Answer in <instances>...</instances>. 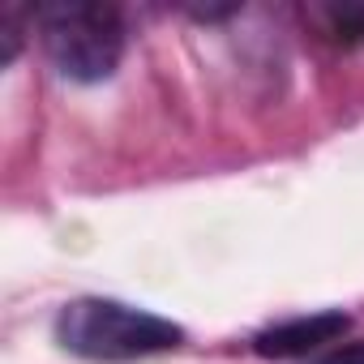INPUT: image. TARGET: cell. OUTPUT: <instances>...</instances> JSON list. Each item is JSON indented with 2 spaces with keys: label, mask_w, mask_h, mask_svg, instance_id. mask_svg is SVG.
Masks as SVG:
<instances>
[{
  "label": "cell",
  "mask_w": 364,
  "mask_h": 364,
  "mask_svg": "<svg viewBox=\"0 0 364 364\" xmlns=\"http://www.w3.org/2000/svg\"><path fill=\"white\" fill-rule=\"evenodd\" d=\"M56 343L69 355L99 360V364H124V360H146L159 351H176L185 343V330L176 321L107 300V296H77L56 313Z\"/></svg>",
  "instance_id": "obj_1"
},
{
  "label": "cell",
  "mask_w": 364,
  "mask_h": 364,
  "mask_svg": "<svg viewBox=\"0 0 364 364\" xmlns=\"http://www.w3.org/2000/svg\"><path fill=\"white\" fill-rule=\"evenodd\" d=\"M39 43L69 82H107L124 60V14L107 0H52L35 9Z\"/></svg>",
  "instance_id": "obj_2"
},
{
  "label": "cell",
  "mask_w": 364,
  "mask_h": 364,
  "mask_svg": "<svg viewBox=\"0 0 364 364\" xmlns=\"http://www.w3.org/2000/svg\"><path fill=\"white\" fill-rule=\"evenodd\" d=\"M351 326V317L343 309H321V313H304V317H287L279 326H266L253 338V351L266 360H291V355H309L334 338H343Z\"/></svg>",
  "instance_id": "obj_3"
},
{
  "label": "cell",
  "mask_w": 364,
  "mask_h": 364,
  "mask_svg": "<svg viewBox=\"0 0 364 364\" xmlns=\"http://www.w3.org/2000/svg\"><path fill=\"white\" fill-rule=\"evenodd\" d=\"M309 26L334 48H360L364 43V5H338V0L309 5Z\"/></svg>",
  "instance_id": "obj_4"
},
{
  "label": "cell",
  "mask_w": 364,
  "mask_h": 364,
  "mask_svg": "<svg viewBox=\"0 0 364 364\" xmlns=\"http://www.w3.org/2000/svg\"><path fill=\"white\" fill-rule=\"evenodd\" d=\"M22 26H26V14L18 5H5L0 9V39H5V48H0V65H14L18 52H22Z\"/></svg>",
  "instance_id": "obj_5"
},
{
  "label": "cell",
  "mask_w": 364,
  "mask_h": 364,
  "mask_svg": "<svg viewBox=\"0 0 364 364\" xmlns=\"http://www.w3.org/2000/svg\"><path fill=\"white\" fill-rule=\"evenodd\" d=\"M313 364H364V338H360V343H343V347L326 351V355L313 360Z\"/></svg>",
  "instance_id": "obj_6"
}]
</instances>
